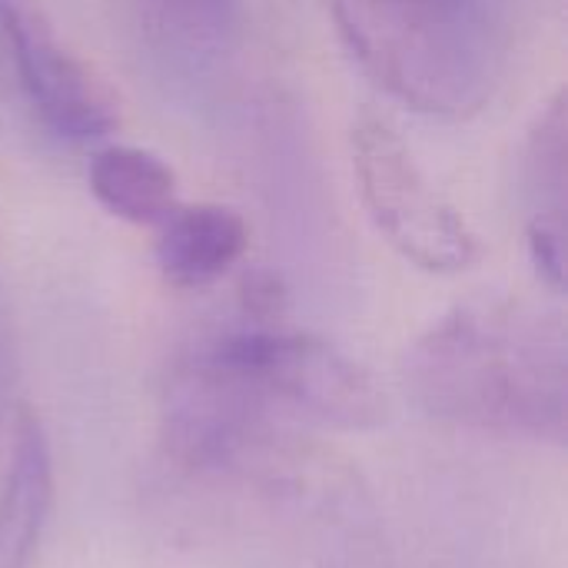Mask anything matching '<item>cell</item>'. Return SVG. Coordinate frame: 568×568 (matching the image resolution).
<instances>
[{
	"instance_id": "obj_1",
	"label": "cell",
	"mask_w": 568,
	"mask_h": 568,
	"mask_svg": "<svg viewBox=\"0 0 568 568\" xmlns=\"http://www.w3.org/2000/svg\"><path fill=\"white\" fill-rule=\"evenodd\" d=\"M403 379L416 406L439 423L503 439L566 443V323L526 300L459 303L413 343Z\"/></svg>"
},
{
	"instance_id": "obj_2",
	"label": "cell",
	"mask_w": 568,
	"mask_h": 568,
	"mask_svg": "<svg viewBox=\"0 0 568 568\" xmlns=\"http://www.w3.org/2000/svg\"><path fill=\"white\" fill-rule=\"evenodd\" d=\"M356 63L403 106L469 120L489 106L506 70L496 0H333Z\"/></svg>"
},
{
	"instance_id": "obj_3",
	"label": "cell",
	"mask_w": 568,
	"mask_h": 568,
	"mask_svg": "<svg viewBox=\"0 0 568 568\" xmlns=\"http://www.w3.org/2000/svg\"><path fill=\"white\" fill-rule=\"evenodd\" d=\"M210 339L300 429L369 433L389 416V399L376 376L320 336L286 329L283 323H243Z\"/></svg>"
},
{
	"instance_id": "obj_4",
	"label": "cell",
	"mask_w": 568,
	"mask_h": 568,
	"mask_svg": "<svg viewBox=\"0 0 568 568\" xmlns=\"http://www.w3.org/2000/svg\"><path fill=\"white\" fill-rule=\"evenodd\" d=\"M349 156L373 226L406 263L423 273L456 276L479 260L476 230L429 180L386 116L366 110L353 120Z\"/></svg>"
},
{
	"instance_id": "obj_5",
	"label": "cell",
	"mask_w": 568,
	"mask_h": 568,
	"mask_svg": "<svg viewBox=\"0 0 568 568\" xmlns=\"http://www.w3.org/2000/svg\"><path fill=\"white\" fill-rule=\"evenodd\" d=\"M0 40L27 103L53 136L97 143L120 126V106L103 77L57 37L30 0H0Z\"/></svg>"
},
{
	"instance_id": "obj_6",
	"label": "cell",
	"mask_w": 568,
	"mask_h": 568,
	"mask_svg": "<svg viewBox=\"0 0 568 568\" xmlns=\"http://www.w3.org/2000/svg\"><path fill=\"white\" fill-rule=\"evenodd\" d=\"M519 183L532 263L552 290H562L568 250V100L562 90L539 110L526 136Z\"/></svg>"
},
{
	"instance_id": "obj_7",
	"label": "cell",
	"mask_w": 568,
	"mask_h": 568,
	"mask_svg": "<svg viewBox=\"0 0 568 568\" xmlns=\"http://www.w3.org/2000/svg\"><path fill=\"white\" fill-rule=\"evenodd\" d=\"M53 506V459L40 419L20 409L0 479V568H30Z\"/></svg>"
},
{
	"instance_id": "obj_8",
	"label": "cell",
	"mask_w": 568,
	"mask_h": 568,
	"mask_svg": "<svg viewBox=\"0 0 568 568\" xmlns=\"http://www.w3.org/2000/svg\"><path fill=\"white\" fill-rule=\"evenodd\" d=\"M156 230V266L176 290L223 280L250 246L246 220L223 203H180Z\"/></svg>"
},
{
	"instance_id": "obj_9",
	"label": "cell",
	"mask_w": 568,
	"mask_h": 568,
	"mask_svg": "<svg viewBox=\"0 0 568 568\" xmlns=\"http://www.w3.org/2000/svg\"><path fill=\"white\" fill-rule=\"evenodd\" d=\"M87 183L110 216L133 226H160L180 206V180L173 166L146 146H100L90 156Z\"/></svg>"
},
{
	"instance_id": "obj_10",
	"label": "cell",
	"mask_w": 568,
	"mask_h": 568,
	"mask_svg": "<svg viewBox=\"0 0 568 568\" xmlns=\"http://www.w3.org/2000/svg\"><path fill=\"white\" fill-rule=\"evenodd\" d=\"M146 37L173 53H216L240 17V0H130Z\"/></svg>"
},
{
	"instance_id": "obj_11",
	"label": "cell",
	"mask_w": 568,
	"mask_h": 568,
	"mask_svg": "<svg viewBox=\"0 0 568 568\" xmlns=\"http://www.w3.org/2000/svg\"><path fill=\"white\" fill-rule=\"evenodd\" d=\"M240 306L246 323H283L286 286L270 270H253L240 280Z\"/></svg>"
}]
</instances>
